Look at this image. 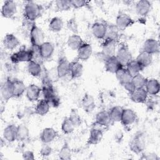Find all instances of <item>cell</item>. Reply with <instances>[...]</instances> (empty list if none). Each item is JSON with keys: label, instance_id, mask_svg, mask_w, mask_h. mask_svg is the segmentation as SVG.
Here are the masks:
<instances>
[{"label": "cell", "instance_id": "obj_1", "mask_svg": "<svg viewBox=\"0 0 160 160\" xmlns=\"http://www.w3.org/2000/svg\"><path fill=\"white\" fill-rule=\"evenodd\" d=\"M146 146V139L144 132L141 131L136 132L129 142L130 150L137 154L142 153Z\"/></svg>", "mask_w": 160, "mask_h": 160}, {"label": "cell", "instance_id": "obj_2", "mask_svg": "<svg viewBox=\"0 0 160 160\" xmlns=\"http://www.w3.org/2000/svg\"><path fill=\"white\" fill-rule=\"evenodd\" d=\"M42 10V7L36 2L27 1L24 8V16L27 20L34 22L41 16Z\"/></svg>", "mask_w": 160, "mask_h": 160}, {"label": "cell", "instance_id": "obj_3", "mask_svg": "<svg viewBox=\"0 0 160 160\" xmlns=\"http://www.w3.org/2000/svg\"><path fill=\"white\" fill-rule=\"evenodd\" d=\"M34 56L33 49H21L11 55L10 61L14 64L23 62H29L34 59Z\"/></svg>", "mask_w": 160, "mask_h": 160}, {"label": "cell", "instance_id": "obj_4", "mask_svg": "<svg viewBox=\"0 0 160 160\" xmlns=\"http://www.w3.org/2000/svg\"><path fill=\"white\" fill-rule=\"evenodd\" d=\"M30 41L33 48H38L44 42V32L34 22L30 29Z\"/></svg>", "mask_w": 160, "mask_h": 160}, {"label": "cell", "instance_id": "obj_5", "mask_svg": "<svg viewBox=\"0 0 160 160\" xmlns=\"http://www.w3.org/2000/svg\"><path fill=\"white\" fill-rule=\"evenodd\" d=\"M115 56L123 67H126V65L132 59V54L128 46L124 44L119 46Z\"/></svg>", "mask_w": 160, "mask_h": 160}, {"label": "cell", "instance_id": "obj_6", "mask_svg": "<svg viewBox=\"0 0 160 160\" xmlns=\"http://www.w3.org/2000/svg\"><path fill=\"white\" fill-rule=\"evenodd\" d=\"M134 20L128 14L121 12L116 18V26L121 31L125 30L126 28L132 26L134 24Z\"/></svg>", "mask_w": 160, "mask_h": 160}, {"label": "cell", "instance_id": "obj_7", "mask_svg": "<svg viewBox=\"0 0 160 160\" xmlns=\"http://www.w3.org/2000/svg\"><path fill=\"white\" fill-rule=\"evenodd\" d=\"M69 62L66 56H61L59 58L56 68L58 78H63L69 74Z\"/></svg>", "mask_w": 160, "mask_h": 160}, {"label": "cell", "instance_id": "obj_8", "mask_svg": "<svg viewBox=\"0 0 160 160\" xmlns=\"http://www.w3.org/2000/svg\"><path fill=\"white\" fill-rule=\"evenodd\" d=\"M17 12L16 3L12 0L5 1L1 8V15L5 18H11Z\"/></svg>", "mask_w": 160, "mask_h": 160}, {"label": "cell", "instance_id": "obj_9", "mask_svg": "<svg viewBox=\"0 0 160 160\" xmlns=\"http://www.w3.org/2000/svg\"><path fill=\"white\" fill-rule=\"evenodd\" d=\"M38 53L42 59H48L53 54L54 48L53 44L48 41L44 42L38 48Z\"/></svg>", "mask_w": 160, "mask_h": 160}, {"label": "cell", "instance_id": "obj_10", "mask_svg": "<svg viewBox=\"0 0 160 160\" xmlns=\"http://www.w3.org/2000/svg\"><path fill=\"white\" fill-rule=\"evenodd\" d=\"M83 73V66L77 58L69 62V74L72 79L80 78Z\"/></svg>", "mask_w": 160, "mask_h": 160}, {"label": "cell", "instance_id": "obj_11", "mask_svg": "<svg viewBox=\"0 0 160 160\" xmlns=\"http://www.w3.org/2000/svg\"><path fill=\"white\" fill-rule=\"evenodd\" d=\"M118 41L109 38H105L102 43V52L108 57L115 56Z\"/></svg>", "mask_w": 160, "mask_h": 160}, {"label": "cell", "instance_id": "obj_12", "mask_svg": "<svg viewBox=\"0 0 160 160\" xmlns=\"http://www.w3.org/2000/svg\"><path fill=\"white\" fill-rule=\"evenodd\" d=\"M1 94L4 101H8L13 98L12 80L8 78L2 83L1 86Z\"/></svg>", "mask_w": 160, "mask_h": 160}, {"label": "cell", "instance_id": "obj_13", "mask_svg": "<svg viewBox=\"0 0 160 160\" xmlns=\"http://www.w3.org/2000/svg\"><path fill=\"white\" fill-rule=\"evenodd\" d=\"M93 36L98 39H104L106 36L107 25L102 22H95L91 26Z\"/></svg>", "mask_w": 160, "mask_h": 160}, {"label": "cell", "instance_id": "obj_14", "mask_svg": "<svg viewBox=\"0 0 160 160\" xmlns=\"http://www.w3.org/2000/svg\"><path fill=\"white\" fill-rule=\"evenodd\" d=\"M137 119L136 113L130 108H126L123 109L121 123L124 126H129L132 125Z\"/></svg>", "mask_w": 160, "mask_h": 160}, {"label": "cell", "instance_id": "obj_15", "mask_svg": "<svg viewBox=\"0 0 160 160\" xmlns=\"http://www.w3.org/2000/svg\"><path fill=\"white\" fill-rule=\"evenodd\" d=\"M81 104L83 110L88 114L91 113L96 108L94 98L91 94H89L88 92L84 94L81 99Z\"/></svg>", "mask_w": 160, "mask_h": 160}, {"label": "cell", "instance_id": "obj_16", "mask_svg": "<svg viewBox=\"0 0 160 160\" xmlns=\"http://www.w3.org/2000/svg\"><path fill=\"white\" fill-rule=\"evenodd\" d=\"M26 96L31 102H34L39 99L41 93V88L35 84H31L26 88Z\"/></svg>", "mask_w": 160, "mask_h": 160}, {"label": "cell", "instance_id": "obj_17", "mask_svg": "<svg viewBox=\"0 0 160 160\" xmlns=\"http://www.w3.org/2000/svg\"><path fill=\"white\" fill-rule=\"evenodd\" d=\"M77 59L79 61H85L90 58L92 54V48L89 43L84 42L77 50Z\"/></svg>", "mask_w": 160, "mask_h": 160}, {"label": "cell", "instance_id": "obj_18", "mask_svg": "<svg viewBox=\"0 0 160 160\" xmlns=\"http://www.w3.org/2000/svg\"><path fill=\"white\" fill-rule=\"evenodd\" d=\"M142 51L152 55L159 52V45L158 41L154 38L147 39L142 46Z\"/></svg>", "mask_w": 160, "mask_h": 160}, {"label": "cell", "instance_id": "obj_19", "mask_svg": "<svg viewBox=\"0 0 160 160\" xmlns=\"http://www.w3.org/2000/svg\"><path fill=\"white\" fill-rule=\"evenodd\" d=\"M129 96L132 102L139 104H145L148 99V94L145 88H142L136 89L134 92L129 94Z\"/></svg>", "mask_w": 160, "mask_h": 160}, {"label": "cell", "instance_id": "obj_20", "mask_svg": "<svg viewBox=\"0 0 160 160\" xmlns=\"http://www.w3.org/2000/svg\"><path fill=\"white\" fill-rule=\"evenodd\" d=\"M136 13L140 16H146L151 9V3L148 0H140L135 6Z\"/></svg>", "mask_w": 160, "mask_h": 160}, {"label": "cell", "instance_id": "obj_21", "mask_svg": "<svg viewBox=\"0 0 160 160\" xmlns=\"http://www.w3.org/2000/svg\"><path fill=\"white\" fill-rule=\"evenodd\" d=\"M122 67L123 66L121 65L115 56L109 57L104 62L105 70L107 72L112 74H115L116 72Z\"/></svg>", "mask_w": 160, "mask_h": 160}, {"label": "cell", "instance_id": "obj_22", "mask_svg": "<svg viewBox=\"0 0 160 160\" xmlns=\"http://www.w3.org/2000/svg\"><path fill=\"white\" fill-rule=\"evenodd\" d=\"M2 42L4 48L11 51L16 49L20 44L18 38L11 33H8L4 36Z\"/></svg>", "mask_w": 160, "mask_h": 160}, {"label": "cell", "instance_id": "obj_23", "mask_svg": "<svg viewBox=\"0 0 160 160\" xmlns=\"http://www.w3.org/2000/svg\"><path fill=\"white\" fill-rule=\"evenodd\" d=\"M58 136L57 131L52 128H46L43 129L41 134L40 139L45 144H49L53 141Z\"/></svg>", "mask_w": 160, "mask_h": 160}, {"label": "cell", "instance_id": "obj_24", "mask_svg": "<svg viewBox=\"0 0 160 160\" xmlns=\"http://www.w3.org/2000/svg\"><path fill=\"white\" fill-rule=\"evenodd\" d=\"M145 89L147 93L151 96L157 95L160 90V84L158 79L155 78L147 79Z\"/></svg>", "mask_w": 160, "mask_h": 160}, {"label": "cell", "instance_id": "obj_25", "mask_svg": "<svg viewBox=\"0 0 160 160\" xmlns=\"http://www.w3.org/2000/svg\"><path fill=\"white\" fill-rule=\"evenodd\" d=\"M17 129L18 126L14 124L7 126L3 131V138L9 142H12L17 140Z\"/></svg>", "mask_w": 160, "mask_h": 160}, {"label": "cell", "instance_id": "obj_26", "mask_svg": "<svg viewBox=\"0 0 160 160\" xmlns=\"http://www.w3.org/2000/svg\"><path fill=\"white\" fill-rule=\"evenodd\" d=\"M103 138V132L98 128H92L90 131L89 136L88 139V145H96L99 144Z\"/></svg>", "mask_w": 160, "mask_h": 160}, {"label": "cell", "instance_id": "obj_27", "mask_svg": "<svg viewBox=\"0 0 160 160\" xmlns=\"http://www.w3.org/2000/svg\"><path fill=\"white\" fill-rule=\"evenodd\" d=\"M84 42V41L78 34H72L67 40L68 46L74 51H77Z\"/></svg>", "mask_w": 160, "mask_h": 160}, {"label": "cell", "instance_id": "obj_28", "mask_svg": "<svg viewBox=\"0 0 160 160\" xmlns=\"http://www.w3.org/2000/svg\"><path fill=\"white\" fill-rule=\"evenodd\" d=\"M26 86L24 82L20 80L14 79L12 80V91L13 98L21 97L26 90Z\"/></svg>", "mask_w": 160, "mask_h": 160}, {"label": "cell", "instance_id": "obj_29", "mask_svg": "<svg viewBox=\"0 0 160 160\" xmlns=\"http://www.w3.org/2000/svg\"><path fill=\"white\" fill-rule=\"evenodd\" d=\"M111 120L108 111H102L98 112L95 117V123L100 126H108Z\"/></svg>", "mask_w": 160, "mask_h": 160}, {"label": "cell", "instance_id": "obj_30", "mask_svg": "<svg viewBox=\"0 0 160 160\" xmlns=\"http://www.w3.org/2000/svg\"><path fill=\"white\" fill-rule=\"evenodd\" d=\"M115 75L121 85L128 82H131L132 78V76L130 74L125 67H122L119 69L116 72Z\"/></svg>", "mask_w": 160, "mask_h": 160}, {"label": "cell", "instance_id": "obj_31", "mask_svg": "<svg viewBox=\"0 0 160 160\" xmlns=\"http://www.w3.org/2000/svg\"><path fill=\"white\" fill-rule=\"evenodd\" d=\"M50 108L48 102L46 99H41L38 101L34 109V114L41 116H45L49 112Z\"/></svg>", "mask_w": 160, "mask_h": 160}, {"label": "cell", "instance_id": "obj_32", "mask_svg": "<svg viewBox=\"0 0 160 160\" xmlns=\"http://www.w3.org/2000/svg\"><path fill=\"white\" fill-rule=\"evenodd\" d=\"M136 60L144 68H147L152 64V55L142 51L136 58Z\"/></svg>", "mask_w": 160, "mask_h": 160}, {"label": "cell", "instance_id": "obj_33", "mask_svg": "<svg viewBox=\"0 0 160 160\" xmlns=\"http://www.w3.org/2000/svg\"><path fill=\"white\" fill-rule=\"evenodd\" d=\"M27 69L28 72L34 77H38L42 73V67L41 64L34 59L28 62Z\"/></svg>", "mask_w": 160, "mask_h": 160}, {"label": "cell", "instance_id": "obj_34", "mask_svg": "<svg viewBox=\"0 0 160 160\" xmlns=\"http://www.w3.org/2000/svg\"><path fill=\"white\" fill-rule=\"evenodd\" d=\"M125 68L132 76L140 74L144 69L136 59H133L126 65Z\"/></svg>", "mask_w": 160, "mask_h": 160}, {"label": "cell", "instance_id": "obj_35", "mask_svg": "<svg viewBox=\"0 0 160 160\" xmlns=\"http://www.w3.org/2000/svg\"><path fill=\"white\" fill-rule=\"evenodd\" d=\"M63 25L64 22L61 18L54 17L51 19L49 23V30L53 32H58L62 30Z\"/></svg>", "mask_w": 160, "mask_h": 160}, {"label": "cell", "instance_id": "obj_36", "mask_svg": "<svg viewBox=\"0 0 160 160\" xmlns=\"http://www.w3.org/2000/svg\"><path fill=\"white\" fill-rule=\"evenodd\" d=\"M17 126V141H24L27 140L30 135L29 128L24 124H21Z\"/></svg>", "mask_w": 160, "mask_h": 160}, {"label": "cell", "instance_id": "obj_37", "mask_svg": "<svg viewBox=\"0 0 160 160\" xmlns=\"http://www.w3.org/2000/svg\"><path fill=\"white\" fill-rule=\"evenodd\" d=\"M124 108L120 106H115L108 111L111 122H120Z\"/></svg>", "mask_w": 160, "mask_h": 160}, {"label": "cell", "instance_id": "obj_38", "mask_svg": "<svg viewBox=\"0 0 160 160\" xmlns=\"http://www.w3.org/2000/svg\"><path fill=\"white\" fill-rule=\"evenodd\" d=\"M58 157L62 160H69L72 158V151L67 141H65L61 148L59 152Z\"/></svg>", "mask_w": 160, "mask_h": 160}, {"label": "cell", "instance_id": "obj_39", "mask_svg": "<svg viewBox=\"0 0 160 160\" xmlns=\"http://www.w3.org/2000/svg\"><path fill=\"white\" fill-rule=\"evenodd\" d=\"M147 78H144L141 73L134 76H132L131 82L133 84L136 89H142L145 88Z\"/></svg>", "mask_w": 160, "mask_h": 160}, {"label": "cell", "instance_id": "obj_40", "mask_svg": "<svg viewBox=\"0 0 160 160\" xmlns=\"http://www.w3.org/2000/svg\"><path fill=\"white\" fill-rule=\"evenodd\" d=\"M56 10L59 12L68 11L72 8L71 1L69 0H57L55 1Z\"/></svg>", "mask_w": 160, "mask_h": 160}, {"label": "cell", "instance_id": "obj_41", "mask_svg": "<svg viewBox=\"0 0 160 160\" xmlns=\"http://www.w3.org/2000/svg\"><path fill=\"white\" fill-rule=\"evenodd\" d=\"M68 118L75 128L79 127L82 124V119L76 109H71Z\"/></svg>", "mask_w": 160, "mask_h": 160}, {"label": "cell", "instance_id": "obj_42", "mask_svg": "<svg viewBox=\"0 0 160 160\" xmlns=\"http://www.w3.org/2000/svg\"><path fill=\"white\" fill-rule=\"evenodd\" d=\"M120 30L117 28L116 25L107 26V32L105 38H109L118 41L119 39V31Z\"/></svg>", "mask_w": 160, "mask_h": 160}, {"label": "cell", "instance_id": "obj_43", "mask_svg": "<svg viewBox=\"0 0 160 160\" xmlns=\"http://www.w3.org/2000/svg\"><path fill=\"white\" fill-rule=\"evenodd\" d=\"M61 131L62 132L65 134H69L72 133L74 130L75 127L72 124V123L71 122L68 117H66L64 119L61 123Z\"/></svg>", "mask_w": 160, "mask_h": 160}, {"label": "cell", "instance_id": "obj_44", "mask_svg": "<svg viewBox=\"0 0 160 160\" xmlns=\"http://www.w3.org/2000/svg\"><path fill=\"white\" fill-rule=\"evenodd\" d=\"M66 27L68 30L72 32L73 34H78V24L76 19L74 17H72L67 21Z\"/></svg>", "mask_w": 160, "mask_h": 160}, {"label": "cell", "instance_id": "obj_45", "mask_svg": "<svg viewBox=\"0 0 160 160\" xmlns=\"http://www.w3.org/2000/svg\"><path fill=\"white\" fill-rule=\"evenodd\" d=\"M52 151V148L48 144L44 143V144L41 146L40 149L39 153L42 157L47 158L51 154Z\"/></svg>", "mask_w": 160, "mask_h": 160}, {"label": "cell", "instance_id": "obj_46", "mask_svg": "<svg viewBox=\"0 0 160 160\" xmlns=\"http://www.w3.org/2000/svg\"><path fill=\"white\" fill-rule=\"evenodd\" d=\"M46 101L48 102L50 107H52V108H58L61 104L60 98L57 94L54 95L53 96L51 97Z\"/></svg>", "mask_w": 160, "mask_h": 160}, {"label": "cell", "instance_id": "obj_47", "mask_svg": "<svg viewBox=\"0 0 160 160\" xmlns=\"http://www.w3.org/2000/svg\"><path fill=\"white\" fill-rule=\"evenodd\" d=\"M88 1L84 0H72L71 1L72 8L74 9H79L88 5Z\"/></svg>", "mask_w": 160, "mask_h": 160}, {"label": "cell", "instance_id": "obj_48", "mask_svg": "<svg viewBox=\"0 0 160 160\" xmlns=\"http://www.w3.org/2000/svg\"><path fill=\"white\" fill-rule=\"evenodd\" d=\"M141 159H146V160H158L159 159V158L158 157L156 153L150 152L143 153Z\"/></svg>", "mask_w": 160, "mask_h": 160}, {"label": "cell", "instance_id": "obj_49", "mask_svg": "<svg viewBox=\"0 0 160 160\" xmlns=\"http://www.w3.org/2000/svg\"><path fill=\"white\" fill-rule=\"evenodd\" d=\"M23 159L26 160H34L35 159L34 152L32 151H25L22 153Z\"/></svg>", "mask_w": 160, "mask_h": 160}, {"label": "cell", "instance_id": "obj_50", "mask_svg": "<svg viewBox=\"0 0 160 160\" xmlns=\"http://www.w3.org/2000/svg\"><path fill=\"white\" fill-rule=\"evenodd\" d=\"M122 86L124 88V89L129 93V94H131L132 93V92H134L136 89L133 85V84L132 83V82H126V83H124L123 84H122Z\"/></svg>", "mask_w": 160, "mask_h": 160}, {"label": "cell", "instance_id": "obj_51", "mask_svg": "<svg viewBox=\"0 0 160 160\" xmlns=\"http://www.w3.org/2000/svg\"><path fill=\"white\" fill-rule=\"evenodd\" d=\"M96 57L98 60H99L101 62H103L104 63V62L109 58L108 56H106L104 52H102V51L98 52L96 54Z\"/></svg>", "mask_w": 160, "mask_h": 160}]
</instances>
